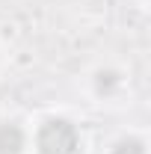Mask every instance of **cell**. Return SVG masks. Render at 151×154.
Instances as JSON below:
<instances>
[{
  "label": "cell",
  "instance_id": "7a4b0ae2",
  "mask_svg": "<svg viewBox=\"0 0 151 154\" xmlns=\"http://www.w3.org/2000/svg\"><path fill=\"white\" fill-rule=\"evenodd\" d=\"M24 131L18 125H0V154H21Z\"/></svg>",
  "mask_w": 151,
  "mask_h": 154
},
{
  "label": "cell",
  "instance_id": "3957f363",
  "mask_svg": "<svg viewBox=\"0 0 151 154\" xmlns=\"http://www.w3.org/2000/svg\"><path fill=\"white\" fill-rule=\"evenodd\" d=\"M113 154H145V145L139 139H122L113 148Z\"/></svg>",
  "mask_w": 151,
  "mask_h": 154
},
{
  "label": "cell",
  "instance_id": "6da1fadb",
  "mask_svg": "<svg viewBox=\"0 0 151 154\" xmlns=\"http://www.w3.org/2000/svg\"><path fill=\"white\" fill-rule=\"evenodd\" d=\"M36 142H39V151L42 154H74L80 136H77L71 122H65V119H51V122L42 125Z\"/></svg>",
  "mask_w": 151,
  "mask_h": 154
}]
</instances>
